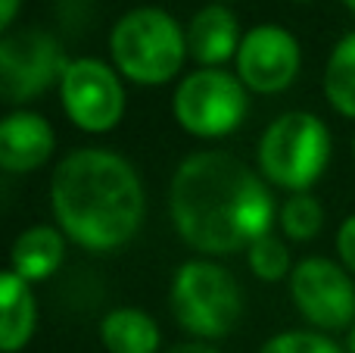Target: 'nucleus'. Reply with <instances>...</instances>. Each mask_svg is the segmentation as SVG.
I'll list each match as a JSON object with an SVG mask.
<instances>
[{"label":"nucleus","mask_w":355,"mask_h":353,"mask_svg":"<svg viewBox=\"0 0 355 353\" xmlns=\"http://www.w3.org/2000/svg\"><path fill=\"white\" fill-rule=\"evenodd\" d=\"M178 235L193 250L225 256L250 250L275 219L271 191L246 163L225 150H202L178 166L168 188Z\"/></svg>","instance_id":"obj_1"},{"label":"nucleus","mask_w":355,"mask_h":353,"mask_svg":"<svg viewBox=\"0 0 355 353\" xmlns=\"http://www.w3.org/2000/svg\"><path fill=\"white\" fill-rule=\"evenodd\" d=\"M56 222L85 250H116L144 222V188L135 166L112 150L81 147L50 179Z\"/></svg>","instance_id":"obj_2"},{"label":"nucleus","mask_w":355,"mask_h":353,"mask_svg":"<svg viewBox=\"0 0 355 353\" xmlns=\"http://www.w3.org/2000/svg\"><path fill=\"white\" fill-rule=\"evenodd\" d=\"M110 50L125 79L137 85H166L187 56V35L166 10L141 6L116 22Z\"/></svg>","instance_id":"obj_3"},{"label":"nucleus","mask_w":355,"mask_h":353,"mask_svg":"<svg viewBox=\"0 0 355 353\" xmlns=\"http://www.w3.org/2000/svg\"><path fill=\"white\" fill-rule=\"evenodd\" d=\"M331 160V131L312 113H284L259 141V169L277 188L306 194Z\"/></svg>","instance_id":"obj_4"},{"label":"nucleus","mask_w":355,"mask_h":353,"mask_svg":"<svg viewBox=\"0 0 355 353\" xmlns=\"http://www.w3.org/2000/svg\"><path fill=\"white\" fill-rule=\"evenodd\" d=\"M243 300L227 269L209 260H190L175 272L172 316L184 331L196 338H225L234 331Z\"/></svg>","instance_id":"obj_5"},{"label":"nucleus","mask_w":355,"mask_h":353,"mask_svg":"<svg viewBox=\"0 0 355 353\" xmlns=\"http://www.w3.org/2000/svg\"><path fill=\"white\" fill-rule=\"evenodd\" d=\"M246 85L225 69H196L175 91V119L196 138L231 135L246 119Z\"/></svg>","instance_id":"obj_6"},{"label":"nucleus","mask_w":355,"mask_h":353,"mask_svg":"<svg viewBox=\"0 0 355 353\" xmlns=\"http://www.w3.org/2000/svg\"><path fill=\"white\" fill-rule=\"evenodd\" d=\"M62 110L78 129L85 131H110L122 122L125 91L119 75L100 60H75L66 66L60 79Z\"/></svg>","instance_id":"obj_7"},{"label":"nucleus","mask_w":355,"mask_h":353,"mask_svg":"<svg viewBox=\"0 0 355 353\" xmlns=\"http://www.w3.org/2000/svg\"><path fill=\"white\" fill-rule=\"evenodd\" d=\"M69 63L56 38L47 31H16L0 41V94L6 104H22L44 94L56 79H62Z\"/></svg>","instance_id":"obj_8"},{"label":"nucleus","mask_w":355,"mask_h":353,"mask_svg":"<svg viewBox=\"0 0 355 353\" xmlns=\"http://www.w3.org/2000/svg\"><path fill=\"white\" fill-rule=\"evenodd\" d=\"M293 304L312 325L324 331H340L355 319V285L337 263L312 256L290 272Z\"/></svg>","instance_id":"obj_9"},{"label":"nucleus","mask_w":355,"mask_h":353,"mask_svg":"<svg viewBox=\"0 0 355 353\" xmlns=\"http://www.w3.org/2000/svg\"><path fill=\"white\" fill-rule=\"evenodd\" d=\"M300 72V44L281 25H256L237 50V75L250 91L277 94Z\"/></svg>","instance_id":"obj_10"},{"label":"nucleus","mask_w":355,"mask_h":353,"mask_svg":"<svg viewBox=\"0 0 355 353\" xmlns=\"http://www.w3.org/2000/svg\"><path fill=\"white\" fill-rule=\"evenodd\" d=\"M53 154V129L44 116L28 110L10 113L0 122V166L6 172H31Z\"/></svg>","instance_id":"obj_11"},{"label":"nucleus","mask_w":355,"mask_h":353,"mask_svg":"<svg viewBox=\"0 0 355 353\" xmlns=\"http://www.w3.org/2000/svg\"><path fill=\"white\" fill-rule=\"evenodd\" d=\"M240 41L243 38L237 28V16L218 3L202 6L187 25V54L206 69L231 60L240 50Z\"/></svg>","instance_id":"obj_12"},{"label":"nucleus","mask_w":355,"mask_h":353,"mask_svg":"<svg viewBox=\"0 0 355 353\" xmlns=\"http://www.w3.org/2000/svg\"><path fill=\"white\" fill-rule=\"evenodd\" d=\"M35 297L22 275L6 269L0 275V347L3 353H16L28 344L35 331Z\"/></svg>","instance_id":"obj_13"},{"label":"nucleus","mask_w":355,"mask_h":353,"mask_svg":"<svg viewBox=\"0 0 355 353\" xmlns=\"http://www.w3.org/2000/svg\"><path fill=\"white\" fill-rule=\"evenodd\" d=\"M62 256H66V241L53 225H35L25 229L12 244V272L22 275L25 281H44L60 269Z\"/></svg>","instance_id":"obj_14"},{"label":"nucleus","mask_w":355,"mask_h":353,"mask_svg":"<svg viewBox=\"0 0 355 353\" xmlns=\"http://www.w3.org/2000/svg\"><path fill=\"white\" fill-rule=\"evenodd\" d=\"M100 341L110 353H156L159 329L144 310L119 306L100 322Z\"/></svg>","instance_id":"obj_15"},{"label":"nucleus","mask_w":355,"mask_h":353,"mask_svg":"<svg viewBox=\"0 0 355 353\" xmlns=\"http://www.w3.org/2000/svg\"><path fill=\"white\" fill-rule=\"evenodd\" d=\"M324 97L340 116L355 119V31L340 38L324 69Z\"/></svg>","instance_id":"obj_16"},{"label":"nucleus","mask_w":355,"mask_h":353,"mask_svg":"<svg viewBox=\"0 0 355 353\" xmlns=\"http://www.w3.org/2000/svg\"><path fill=\"white\" fill-rule=\"evenodd\" d=\"M324 225V210L312 194H293L281 206V229L293 241H312Z\"/></svg>","instance_id":"obj_17"},{"label":"nucleus","mask_w":355,"mask_h":353,"mask_svg":"<svg viewBox=\"0 0 355 353\" xmlns=\"http://www.w3.org/2000/svg\"><path fill=\"white\" fill-rule=\"evenodd\" d=\"M250 269L256 272V279L262 281H281L284 275H290V250L284 241H277L275 235L259 238L256 244L250 247Z\"/></svg>","instance_id":"obj_18"},{"label":"nucleus","mask_w":355,"mask_h":353,"mask_svg":"<svg viewBox=\"0 0 355 353\" xmlns=\"http://www.w3.org/2000/svg\"><path fill=\"white\" fill-rule=\"evenodd\" d=\"M259 353H346L337 341L324 338V331H284L262 344Z\"/></svg>","instance_id":"obj_19"},{"label":"nucleus","mask_w":355,"mask_h":353,"mask_svg":"<svg viewBox=\"0 0 355 353\" xmlns=\"http://www.w3.org/2000/svg\"><path fill=\"white\" fill-rule=\"evenodd\" d=\"M337 254L343 260V266L355 272V216H349L337 231Z\"/></svg>","instance_id":"obj_20"},{"label":"nucleus","mask_w":355,"mask_h":353,"mask_svg":"<svg viewBox=\"0 0 355 353\" xmlns=\"http://www.w3.org/2000/svg\"><path fill=\"white\" fill-rule=\"evenodd\" d=\"M19 13V0H0V28H10Z\"/></svg>","instance_id":"obj_21"},{"label":"nucleus","mask_w":355,"mask_h":353,"mask_svg":"<svg viewBox=\"0 0 355 353\" xmlns=\"http://www.w3.org/2000/svg\"><path fill=\"white\" fill-rule=\"evenodd\" d=\"M166 353H215L212 347H202V344H178V347L166 350Z\"/></svg>","instance_id":"obj_22"},{"label":"nucleus","mask_w":355,"mask_h":353,"mask_svg":"<svg viewBox=\"0 0 355 353\" xmlns=\"http://www.w3.org/2000/svg\"><path fill=\"white\" fill-rule=\"evenodd\" d=\"M346 347H349V353H355V329L349 331V344H346Z\"/></svg>","instance_id":"obj_23"},{"label":"nucleus","mask_w":355,"mask_h":353,"mask_svg":"<svg viewBox=\"0 0 355 353\" xmlns=\"http://www.w3.org/2000/svg\"><path fill=\"white\" fill-rule=\"evenodd\" d=\"M343 3H346V6H349V10H352V13H355V0H343Z\"/></svg>","instance_id":"obj_24"}]
</instances>
